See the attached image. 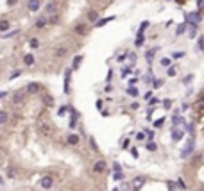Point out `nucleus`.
<instances>
[{
  "instance_id": "7",
  "label": "nucleus",
  "mask_w": 204,
  "mask_h": 191,
  "mask_svg": "<svg viewBox=\"0 0 204 191\" xmlns=\"http://www.w3.org/2000/svg\"><path fill=\"white\" fill-rule=\"evenodd\" d=\"M183 134H184V130H183L181 127H174L172 129V139H174V141H179V139L183 138Z\"/></svg>"
},
{
  "instance_id": "32",
  "label": "nucleus",
  "mask_w": 204,
  "mask_h": 191,
  "mask_svg": "<svg viewBox=\"0 0 204 191\" xmlns=\"http://www.w3.org/2000/svg\"><path fill=\"white\" fill-rule=\"evenodd\" d=\"M45 11H47V13H52V11H56V4H47V7H45Z\"/></svg>"
},
{
  "instance_id": "55",
  "label": "nucleus",
  "mask_w": 204,
  "mask_h": 191,
  "mask_svg": "<svg viewBox=\"0 0 204 191\" xmlns=\"http://www.w3.org/2000/svg\"><path fill=\"white\" fill-rule=\"evenodd\" d=\"M111 79H113V70H109V75H108V82H109Z\"/></svg>"
},
{
  "instance_id": "14",
  "label": "nucleus",
  "mask_w": 204,
  "mask_h": 191,
  "mask_svg": "<svg viewBox=\"0 0 204 191\" xmlns=\"http://www.w3.org/2000/svg\"><path fill=\"white\" fill-rule=\"evenodd\" d=\"M66 141L70 143V145H77V143H79V136H77V134H68Z\"/></svg>"
},
{
  "instance_id": "37",
  "label": "nucleus",
  "mask_w": 204,
  "mask_h": 191,
  "mask_svg": "<svg viewBox=\"0 0 204 191\" xmlns=\"http://www.w3.org/2000/svg\"><path fill=\"white\" fill-rule=\"evenodd\" d=\"M145 138H147V134H145V132H138V134H136V139H138V141H143Z\"/></svg>"
},
{
  "instance_id": "12",
  "label": "nucleus",
  "mask_w": 204,
  "mask_h": 191,
  "mask_svg": "<svg viewBox=\"0 0 204 191\" xmlns=\"http://www.w3.org/2000/svg\"><path fill=\"white\" fill-rule=\"evenodd\" d=\"M104 170H106V163H104V161L95 163V166H93V171H95V173H100V171H104Z\"/></svg>"
},
{
  "instance_id": "18",
  "label": "nucleus",
  "mask_w": 204,
  "mask_h": 191,
  "mask_svg": "<svg viewBox=\"0 0 204 191\" xmlns=\"http://www.w3.org/2000/svg\"><path fill=\"white\" fill-rule=\"evenodd\" d=\"M125 91H127V95H131V97H138V95H140V91L134 88V86H129Z\"/></svg>"
},
{
  "instance_id": "30",
  "label": "nucleus",
  "mask_w": 204,
  "mask_h": 191,
  "mask_svg": "<svg viewBox=\"0 0 204 191\" xmlns=\"http://www.w3.org/2000/svg\"><path fill=\"white\" fill-rule=\"evenodd\" d=\"M167 75H168V77H175V75H177V70H175V68H172V66H170V68H168V70H167Z\"/></svg>"
},
{
  "instance_id": "52",
  "label": "nucleus",
  "mask_w": 204,
  "mask_h": 191,
  "mask_svg": "<svg viewBox=\"0 0 204 191\" xmlns=\"http://www.w3.org/2000/svg\"><path fill=\"white\" fill-rule=\"evenodd\" d=\"M122 191H131V186H129V184H125L124 188H122Z\"/></svg>"
},
{
  "instance_id": "4",
  "label": "nucleus",
  "mask_w": 204,
  "mask_h": 191,
  "mask_svg": "<svg viewBox=\"0 0 204 191\" xmlns=\"http://www.w3.org/2000/svg\"><path fill=\"white\" fill-rule=\"evenodd\" d=\"M39 7H41V2H39V0H29V2H27V9H29L30 13L39 11Z\"/></svg>"
},
{
  "instance_id": "40",
  "label": "nucleus",
  "mask_w": 204,
  "mask_h": 191,
  "mask_svg": "<svg viewBox=\"0 0 204 191\" xmlns=\"http://www.w3.org/2000/svg\"><path fill=\"white\" fill-rule=\"evenodd\" d=\"M152 56H154V50H149V52H147V61H149V63L152 61Z\"/></svg>"
},
{
  "instance_id": "29",
  "label": "nucleus",
  "mask_w": 204,
  "mask_h": 191,
  "mask_svg": "<svg viewBox=\"0 0 204 191\" xmlns=\"http://www.w3.org/2000/svg\"><path fill=\"white\" fill-rule=\"evenodd\" d=\"M22 75V70H15L11 75H9V80H13V79H16V77H20Z\"/></svg>"
},
{
  "instance_id": "31",
  "label": "nucleus",
  "mask_w": 204,
  "mask_h": 191,
  "mask_svg": "<svg viewBox=\"0 0 204 191\" xmlns=\"http://www.w3.org/2000/svg\"><path fill=\"white\" fill-rule=\"evenodd\" d=\"M30 48H39V41H38L36 38L30 39Z\"/></svg>"
},
{
  "instance_id": "5",
  "label": "nucleus",
  "mask_w": 204,
  "mask_h": 191,
  "mask_svg": "<svg viewBox=\"0 0 204 191\" xmlns=\"http://www.w3.org/2000/svg\"><path fill=\"white\" fill-rule=\"evenodd\" d=\"M23 97H25V93L23 91H15L13 95H11V102H13V104H22Z\"/></svg>"
},
{
  "instance_id": "15",
  "label": "nucleus",
  "mask_w": 204,
  "mask_h": 191,
  "mask_svg": "<svg viewBox=\"0 0 204 191\" xmlns=\"http://www.w3.org/2000/svg\"><path fill=\"white\" fill-rule=\"evenodd\" d=\"M88 20L97 23V21H99V13H97V11H90V13H88Z\"/></svg>"
},
{
  "instance_id": "42",
  "label": "nucleus",
  "mask_w": 204,
  "mask_h": 191,
  "mask_svg": "<svg viewBox=\"0 0 204 191\" xmlns=\"http://www.w3.org/2000/svg\"><path fill=\"white\" fill-rule=\"evenodd\" d=\"M177 184H179V188H181V189H186V184H184V182H183L181 179H179V180H177Z\"/></svg>"
},
{
  "instance_id": "27",
  "label": "nucleus",
  "mask_w": 204,
  "mask_h": 191,
  "mask_svg": "<svg viewBox=\"0 0 204 191\" xmlns=\"http://www.w3.org/2000/svg\"><path fill=\"white\" fill-rule=\"evenodd\" d=\"M81 61H82V56H77L75 59H73V70H77V68H79Z\"/></svg>"
},
{
  "instance_id": "13",
  "label": "nucleus",
  "mask_w": 204,
  "mask_h": 191,
  "mask_svg": "<svg viewBox=\"0 0 204 191\" xmlns=\"http://www.w3.org/2000/svg\"><path fill=\"white\" fill-rule=\"evenodd\" d=\"M38 91H39V84H36V82L27 84V93H38Z\"/></svg>"
},
{
  "instance_id": "46",
  "label": "nucleus",
  "mask_w": 204,
  "mask_h": 191,
  "mask_svg": "<svg viewBox=\"0 0 204 191\" xmlns=\"http://www.w3.org/2000/svg\"><path fill=\"white\" fill-rule=\"evenodd\" d=\"M145 134H147V138H152V130H151V129H145Z\"/></svg>"
},
{
  "instance_id": "56",
  "label": "nucleus",
  "mask_w": 204,
  "mask_h": 191,
  "mask_svg": "<svg viewBox=\"0 0 204 191\" xmlns=\"http://www.w3.org/2000/svg\"><path fill=\"white\" fill-rule=\"evenodd\" d=\"M7 4H9V6H15V4H16V0H7Z\"/></svg>"
},
{
  "instance_id": "44",
  "label": "nucleus",
  "mask_w": 204,
  "mask_h": 191,
  "mask_svg": "<svg viewBox=\"0 0 204 191\" xmlns=\"http://www.w3.org/2000/svg\"><path fill=\"white\" fill-rule=\"evenodd\" d=\"M15 34H18V30H13V32H6V34H4V38H9V36H15Z\"/></svg>"
},
{
  "instance_id": "20",
  "label": "nucleus",
  "mask_w": 204,
  "mask_h": 191,
  "mask_svg": "<svg viewBox=\"0 0 204 191\" xmlns=\"http://www.w3.org/2000/svg\"><path fill=\"white\" fill-rule=\"evenodd\" d=\"M172 123H174V125H181V123H184V121H183V118L179 116V114L175 113L174 116H172Z\"/></svg>"
},
{
  "instance_id": "50",
  "label": "nucleus",
  "mask_w": 204,
  "mask_h": 191,
  "mask_svg": "<svg viewBox=\"0 0 204 191\" xmlns=\"http://www.w3.org/2000/svg\"><path fill=\"white\" fill-rule=\"evenodd\" d=\"M111 89H113V86H111V84H108V86H106V88H104V91H108V93H109Z\"/></svg>"
},
{
  "instance_id": "57",
  "label": "nucleus",
  "mask_w": 204,
  "mask_h": 191,
  "mask_svg": "<svg viewBox=\"0 0 204 191\" xmlns=\"http://www.w3.org/2000/svg\"><path fill=\"white\" fill-rule=\"evenodd\" d=\"M197 6H199V7H202V6H204V0H199V2H197Z\"/></svg>"
},
{
  "instance_id": "38",
  "label": "nucleus",
  "mask_w": 204,
  "mask_h": 191,
  "mask_svg": "<svg viewBox=\"0 0 204 191\" xmlns=\"http://www.w3.org/2000/svg\"><path fill=\"white\" fill-rule=\"evenodd\" d=\"M102 106H104V100H97V102H95V107H97L99 111H102Z\"/></svg>"
},
{
  "instance_id": "19",
  "label": "nucleus",
  "mask_w": 204,
  "mask_h": 191,
  "mask_svg": "<svg viewBox=\"0 0 204 191\" xmlns=\"http://www.w3.org/2000/svg\"><path fill=\"white\" fill-rule=\"evenodd\" d=\"M9 120V114L6 111H0V125H4V123H7Z\"/></svg>"
},
{
  "instance_id": "54",
  "label": "nucleus",
  "mask_w": 204,
  "mask_h": 191,
  "mask_svg": "<svg viewBox=\"0 0 204 191\" xmlns=\"http://www.w3.org/2000/svg\"><path fill=\"white\" fill-rule=\"evenodd\" d=\"M125 56H127V54H122V56H120V57H118V59H117V61H120V63H122V61H124V59H125Z\"/></svg>"
},
{
  "instance_id": "11",
  "label": "nucleus",
  "mask_w": 204,
  "mask_h": 191,
  "mask_svg": "<svg viewBox=\"0 0 204 191\" xmlns=\"http://www.w3.org/2000/svg\"><path fill=\"white\" fill-rule=\"evenodd\" d=\"M73 32H75V34H79V36H84V34H86V27H84L82 23H77V25L73 27Z\"/></svg>"
},
{
  "instance_id": "49",
  "label": "nucleus",
  "mask_w": 204,
  "mask_h": 191,
  "mask_svg": "<svg viewBox=\"0 0 204 191\" xmlns=\"http://www.w3.org/2000/svg\"><path fill=\"white\" fill-rule=\"evenodd\" d=\"M183 56H184V52H175L172 57H183Z\"/></svg>"
},
{
  "instance_id": "23",
  "label": "nucleus",
  "mask_w": 204,
  "mask_h": 191,
  "mask_svg": "<svg viewBox=\"0 0 204 191\" xmlns=\"http://www.w3.org/2000/svg\"><path fill=\"white\" fill-rule=\"evenodd\" d=\"M160 63H161V66H167V68H170V64H172V59H170V57H163Z\"/></svg>"
},
{
  "instance_id": "51",
  "label": "nucleus",
  "mask_w": 204,
  "mask_h": 191,
  "mask_svg": "<svg viewBox=\"0 0 204 191\" xmlns=\"http://www.w3.org/2000/svg\"><path fill=\"white\" fill-rule=\"evenodd\" d=\"M154 125H156V127H161V125H163V118H161V120H158Z\"/></svg>"
},
{
  "instance_id": "25",
  "label": "nucleus",
  "mask_w": 204,
  "mask_h": 191,
  "mask_svg": "<svg viewBox=\"0 0 204 191\" xmlns=\"http://www.w3.org/2000/svg\"><path fill=\"white\" fill-rule=\"evenodd\" d=\"M186 30V23H181V25H177V30H175V34L177 36H181L183 32Z\"/></svg>"
},
{
  "instance_id": "3",
  "label": "nucleus",
  "mask_w": 204,
  "mask_h": 191,
  "mask_svg": "<svg viewBox=\"0 0 204 191\" xmlns=\"http://www.w3.org/2000/svg\"><path fill=\"white\" fill-rule=\"evenodd\" d=\"M199 21H201V14H199V13H188V14H186V23L197 25Z\"/></svg>"
},
{
  "instance_id": "21",
  "label": "nucleus",
  "mask_w": 204,
  "mask_h": 191,
  "mask_svg": "<svg viewBox=\"0 0 204 191\" xmlns=\"http://www.w3.org/2000/svg\"><path fill=\"white\" fill-rule=\"evenodd\" d=\"M115 20V16H109V18H104V20H99L97 21V27H102V25H106L108 21H113Z\"/></svg>"
},
{
  "instance_id": "9",
  "label": "nucleus",
  "mask_w": 204,
  "mask_h": 191,
  "mask_svg": "<svg viewBox=\"0 0 204 191\" xmlns=\"http://www.w3.org/2000/svg\"><path fill=\"white\" fill-rule=\"evenodd\" d=\"M65 73H66V75H65V93L68 95V93H70V77H72V70L68 68Z\"/></svg>"
},
{
  "instance_id": "43",
  "label": "nucleus",
  "mask_w": 204,
  "mask_h": 191,
  "mask_svg": "<svg viewBox=\"0 0 204 191\" xmlns=\"http://www.w3.org/2000/svg\"><path fill=\"white\" fill-rule=\"evenodd\" d=\"M90 145H91V148H93V150H97V145H95V139H93V138H90Z\"/></svg>"
},
{
  "instance_id": "6",
  "label": "nucleus",
  "mask_w": 204,
  "mask_h": 191,
  "mask_svg": "<svg viewBox=\"0 0 204 191\" xmlns=\"http://www.w3.org/2000/svg\"><path fill=\"white\" fill-rule=\"evenodd\" d=\"M192 152H193V138H192V139H190V141L186 143V148H184V150L181 152V157L184 159V157H188L190 154H192Z\"/></svg>"
},
{
  "instance_id": "8",
  "label": "nucleus",
  "mask_w": 204,
  "mask_h": 191,
  "mask_svg": "<svg viewBox=\"0 0 204 191\" xmlns=\"http://www.w3.org/2000/svg\"><path fill=\"white\" fill-rule=\"evenodd\" d=\"M113 168H115V175H113V179H115V180H122V179H124V173H122L120 164H118V163H113Z\"/></svg>"
},
{
  "instance_id": "39",
  "label": "nucleus",
  "mask_w": 204,
  "mask_h": 191,
  "mask_svg": "<svg viewBox=\"0 0 204 191\" xmlns=\"http://www.w3.org/2000/svg\"><path fill=\"white\" fill-rule=\"evenodd\" d=\"M199 50H204V36L199 38Z\"/></svg>"
},
{
  "instance_id": "24",
  "label": "nucleus",
  "mask_w": 204,
  "mask_h": 191,
  "mask_svg": "<svg viewBox=\"0 0 204 191\" xmlns=\"http://www.w3.org/2000/svg\"><path fill=\"white\" fill-rule=\"evenodd\" d=\"M145 147H147V150H151V152H156V150H158V145H156L154 141H149Z\"/></svg>"
},
{
  "instance_id": "26",
  "label": "nucleus",
  "mask_w": 204,
  "mask_h": 191,
  "mask_svg": "<svg viewBox=\"0 0 204 191\" xmlns=\"http://www.w3.org/2000/svg\"><path fill=\"white\" fill-rule=\"evenodd\" d=\"M43 100H45V104H47L49 107H50V106H54V98H52L50 95H45V97H43Z\"/></svg>"
},
{
  "instance_id": "2",
  "label": "nucleus",
  "mask_w": 204,
  "mask_h": 191,
  "mask_svg": "<svg viewBox=\"0 0 204 191\" xmlns=\"http://www.w3.org/2000/svg\"><path fill=\"white\" fill-rule=\"evenodd\" d=\"M38 129H39L43 134H50L52 125H50V123H49L47 120H39V121H38Z\"/></svg>"
},
{
  "instance_id": "10",
  "label": "nucleus",
  "mask_w": 204,
  "mask_h": 191,
  "mask_svg": "<svg viewBox=\"0 0 204 191\" xmlns=\"http://www.w3.org/2000/svg\"><path fill=\"white\" fill-rule=\"evenodd\" d=\"M145 177H134L132 179V188H141V186L145 184Z\"/></svg>"
},
{
  "instance_id": "22",
  "label": "nucleus",
  "mask_w": 204,
  "mask_h": 191,
  "mask_svg": "<svg viewBox=\"0 0 204 191\" xmlns=\"http://www.w3.org/2000/svg\"><path fill=\"white\" fill-rule=\"evenodd\" d=\"M188 36H190V38H195V36H197V25H192V23H190Z\"/></svg>"
},
{
  "instance_id": "41",
  "label": "nucleus",
  "mask_w": 204,
  "mask_h": 191,
  "mask_svg": "<svg viewBox=\"0 0 204 191\" xmlns=\"http://www.w3.org/2000/svg\"><path fill=\"white\" fill-rule=\"evenodd\" d=\"M161 84H163V80H160V79H158V80H154V82H152V86L156 88V89H158V88H160Z\"/></svg>"
},
{
  "instance_id": "16",
  "label": "nucleus",
  "mask_w": 204,
  "mask_h": 191,
  "mask_svg": "<svg viewBox=\"0 0 204 191\" xmlns=\"http://www.w3.org/2000/svg\"><path fill=\"white\" fill-rule=\"evenodd\" d=\"M23 63L27 64V66H32V64H34V56H32V54H27V56L23 57Z\"/></svg>"
},
{
  "instance_id": "17",
  "label": "nucleus",
  "mask_w": 204,
  "mask_h": 191,
  "mask_svg": "<svg viewBox=\"0 0 204 191\" xmlns=\"http://www.w3.org/2000/svg\"><path fill=\"white\" fill-rule=\"evenodd\" d=\"M45 25H47V18H45V16H41V18L36 20V29H43Z\"/></svg>"
},
{
  "instance_id": "58",
  "label": "nucleus",
  "mask_w": 204,
  "mask_h": 191,
  "mask_svg": "<svg viewBox=\"0 0 204 191\" xmlns=\"http://www.w3.org/2000/svg\"><path fill=\"white\" fill-rule=\"evenodd\" d=\"M201 191H204V188H202V189H201Z\"/></svg>"
},
{
  "instance_id": "53",
  "label": "nucleus",
  "mask_w": 204,
  "mask_h": 191,
  "mask_svg": "<svg viewBox=\"0 0 204 191\" xmlns=\"http://www.w3.org/2000/svg\"><path fill=\"white\" fill-rule=\"evenodd\" d=\"M65 111H66V107H61V109H59V116H63V114H65Z\"/></svg>"
},
{
  "instance_id": "35",
  "label": "nucleus",
  "mask_w": 204,
  "mask_h": 191,
  "mask_svg": "<svg viewBox=\"0 0 204 191\" xmlns=\"http://www.w3.org/2000/svg\"><path fill=\"white\" fill-rule=\"evenodd\" d=\"M163 107H165V109H170V107H172V100H163Z\"/></svg>"
},
{
  "instance_id": "47",
  "label": "nucleus",
  "mask_w": 204,
  "mask_h": 191,
  "mask_svg": "<svg viewBox=\"0 0 204 191\" xmlns=\"http://www.w3.org/2000/svg\"><path fill=\"white\" fill-rule=\"evenodd\" d=\"M127 147H129V139H124L122 141V148H127Z\"/></svg>"
},
{
  "instance_id": "1",
  "label": "nucleus",
  "mask_w": 204,
  "mask_h": 191,
  "mask_svg": "<svg viewBox=\"0 0 204 191\" xmlns=\"http://www.w3.org/2000/svg\"><path fill=\"white\" fill-rule=\"evenodd\" d=\"M39 186H41L43 189H50L52 186H54V179H52L50 175H45V177H41V180H39Z\"/></svg>"
},
{
  "instance_id": "28",
  "label": "nucleus",
  "mask_w": 204,
  "mask_h": 191,
  "mask_svg": "<svg viewBox=\"0 0 204 191\" xmlns=\"http://www.w3.org/2000/svg\"><path fill=\"white\" fill-rule=\"evenodd\" d=\"M7 177L9 179H15L16 177V170H15V168H11V166L7 168Z\"/></svg>"
},
{
  "instance_id": "36",
  "label": "nucleus",
  "mask_w": 204,
  "mask_h": 191,
  "mask_svg": "<svg viewBox=\"0 0 204 191\" xmlns=\"http://www.w3.org/2000/svg\"><path fill=\"white\" fill-rule=\"evenodd\" d=\"M129 73H131V68H124V70H122V79L129 77Z\"/></svg>"
},
{
  "instance_id": "45",
  "label": "nucleus",
  "mask_w": 204,
  "mask_h": 191,
  "mask_svg": "<svg viewBox=\"0 0 204 191\" xmlns=\"http://www.w3.org/2000/svg\"><path fill=\"white\" fill-rule=\"evenodd\" d=\"M50 23H59V18L58 16H50Z\"/></svg>"
},
{
  "instance_id": "33",
  "label": "nucleus",
  "mask_w": 204,
  "mask_h": 191,
  "mask_svg": "<svg viewBox=\"0 0 204 191\" xmlns=\"http://www.w3.org/2000/svg\"><path fill=\"white\" fill-rule=\"evenodd\" d=\"M7 27H9V21H6V20L0 21V30H7Z\"/></svg>"
},
{
  "instance_id": "48",
  "label": "nucleus",
  "mask_w": 204,
  "mask_h": 191,
  "mask_svg": "<svg viewBox=\"0 0 204 191\" xmlns=\"http://www.w3.org/2000/svg\"><path fill=\"white\" fill-rule=\"evenodd\" d=\"M158 102H160V100H158V98H151V102H149V104H151V106H156Z\"/></svg>"
},
{
  "instance_id": "34",
  "label": "nucleus",
  "mask_w": 204,
  "mask_h": 191,
  "mask_svg": "<svg viewBox=\"0 0 204 191\" xmlns=\"http://www.w3.org/2000/svg\"><path fill=\"white\" fill-rule=\"evenodd\" d=\"M143 45V34H138V38H136V47H141Z\"/></svg>"
}]
</instances>
